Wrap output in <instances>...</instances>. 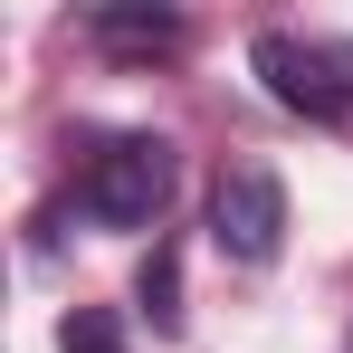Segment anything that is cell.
Segmentation results:
<instances>
[{"label":"cell","mask_w":353,"mask_h":353,"mask_svg":"<svg viewBox=\"0 0 353 353\" xmlns=\"http://www.w3.org/2000/svg\"><path fill=\"white\" fill-rule=\"evenodd\" d=\"M172 143L163 134H105L96 153H86V172H77V201H86V220H105V230H153L163 220V201H172Z\"/></svg>","instance_id":"obj_1"},{"label":"cell","mask_w":353,"mask_h":353,"mask_svg":"<svg viewBox=\"0 0 353 353\" xmlns=\"http://www.w3.org/2000/svg\"><path fill=\"white\" fill-rule=\"evenodd\" d=\"M248 67H258V86L296 105V115H344L353 105V39H325V29H258L248 39Z\"/></svg>","instance_id":"obj_2"},{"label":"cell","mask_w":353,"mask_h":353,"mask_svg":"<svg viewBox=\"0 0 353 353\" xmlns=\"http://www.w3.org/2000/svg\"><path fill=\"white\" fill-rule=\"evenodd\" d=\"M210 239H220V258H239V268H268L287 248V181L268 172V163H230L220 191H210Z\"/></svg>","instance_id":"obj_3"},{"label":"cell","mask_w":353,"mask_h":353,"mask_svg":"<svg viewBox=\"0 0 353 353\" xmlns=\"http://www.w3.org/2000/svg\"><path fill=\"white\" fill-rule=\"evenodd\" d=\"M134 305H143L153 334H181V248L172 239H153V258H143V277H134Z\"/></svg>","instance_id":"obj_4"},{"label":"cell","mask_w":353,"mask_h":353,"mask_svg":"<svg viewBox=\"0 0 353 353\" xmlns=\"http://www.w3.org/2000/svg\"><path fill=\"white\" fill-rule=\"evenodd\" d=\"M105 48H134V58H153V48H181V19L172 10H96L86 19Z\"/></svg>","instance_id":"obj_5"},{"label":"cell","mask_w":353,"mask_h":353,"mask_svg":"<svg viewBox=\"0 0 353 353\" xmlns=\"http://www.w3.org/2000/svg\"><path fill=\"white\" fill-rule=\"evenodd\" d=\"M58 353H134V344H124L115 305H77V315L58 325Z\"/></svg>","instance_id":"obj_6"}]
</instances>
